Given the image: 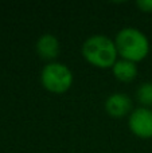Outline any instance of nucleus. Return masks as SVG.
Here are the masks:
<instances>
[{
    "label": "nucleus",
    "instance_id": "20e7f679",
    "mask_svg": "<svg viewBox=\"0 0 152 153\" xmlns=\"http://www.w3.org/2000/svg\"><path fill=\"white\" fill-rule=\"evenodd\" d=\"M128 128L133 136L140 140L152 138V109L135 108L128 117Z\"/></svg>",
    "mask_w": 152,
    "mask_h": 153
},
{
    "label": "nucleus",
    "instance_id": "0eeeda50",
    "mask_svg": "<svg viewBox=\"0 0 152 153\" xmlns=\"http://www.w3.org/2000/svg\"><path fill=\"white\" fill-rule=\"evenodd\" d=\"M110 70H112L113 76L118 82H123V83L133 82L137 78V74H139L137 63L127 61V59H121V58L117 59V62L113 65V67Z\"/></svg>",
    "mask_w": 152,
    "mask_h": 153
},
{
    "label": "nucleus",
    "instance_id": "423d86ee",
    "mask_svg": "<svg viewBox=\"0 0 152 153\" xmlns=\"http://www.w3.org/2000/svg\"><path fill=\"white\" fill-rule=\"evenodd\" d=\"M35 51L42 61H46L47 63L55 62V59L58 58L59 53H61V43H59L58 38L55 35L46 32L37 39Z\"/></svg>",
    "mask_w": 152,
    "mask_h": 153
},
{
    "label": "nucleus",
    "instance_id": "f257e3e1",
    "mask_svg": "<svg viewBox=\"0 0 152 153\" xmlns=\"http://www.w3.org/2000/svg\"><path fill=\"white\" fill-rule=\"evenodd\" d=\"M81 54L90 66L101 70L112 69L113 65L120 58L115 40L102 34H96L86 38L81 47Z\"/></svg>",
    "mask_w": 152,
    "mask_h": 153
},
{
    "label": "nucleus",
    "instance_id": "39448f33",
    "mask_svg": "<svg viewBox=\"0 0 152 153\" xmlns=\"http://www.w3.org/2000/svg\"><path fill=\"white\" fill-rule=\"evenodd\" d=\"M105 111L112 118H125L133 111V101L127 93L116 91L108 95L104 103Z\"/></svg>",
    "mask_w": 152,
    "mask_h": 153
},
{
    "label": "nucleus",
    "instance_id": "7ed1b4c3",
    "mask_svg": "<svg viewBox=\"0 0 152 153\" xmlns=\"http://www.w3.org/2000/svg\"><path fill=\"white\" fill-rule=\"evenodd\" d=\"M39 81L46 91L53 94H63L73 86L74 75L67 65L55 61L43 66L40 70Z\"/></svg>",
    "mask_w": 152,
    "mask_h": 153
},
{
    "label": "nucleus",
    "instance_id": "1a4fd4ad",
    "mask_svg": "<svg viewBox=\"0 0 152 153\" xmlns=\"http://www.w3.org/2000/svg\"><path fill=\"white\" fill-rule=\"evenodd\" d=\"M136 7L144 13H152V0H137Z\"/></svg>",
    "mask_w": 152,
    "mask_h": 153
},
{
    "label": "nucleus",
    "instance_id": "f03ea898",
    "mask_svg": "<svg viewBox=\"0 0 152 153\" xmlns=\"http://www.w3.org/2000/svg\"><path fill=\"white\" fill-rule=\"evenodd\" d=\"M115 45L118 56L127 61L139 62L144 61L151 51V43L148 36L136 27H124L116 34Z\"/></svg>",
    "mask_w": 152,
    "mask_h": 153
},
{
    "label": "nucleus",
    "instance_id": "6e6552de",
    "mask_svg": "<svg viewBox=\"0 0 152 153\" xmlns=\"http://www.w3.org/2000/svg\"><path fill=\"white\" fill-rule=\"evenodd\" d=\"M136 101L143 108H152V82H143L136 89Z\"/></svg>",
    "mask_w": 152,
    "mask_h": 153
}]
</instances>
